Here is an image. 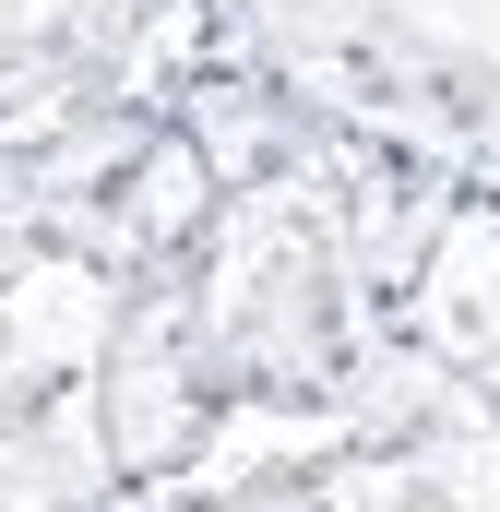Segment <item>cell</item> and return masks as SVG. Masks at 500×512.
Here are the masks:
<instances>
[{"mask_svg": "<svg viewBox=\"0 0 500 512\" xmlns=\"http://www.w3.org/2000/svg\"><path fill=\"white\" fill-rule=\"evenodd\" d=\"M239 48L322 120L500 191V0H227Z\"/></svg>", "mask_w": 500, "mask_h": 512, "instance_id": "3", "label": "cell"}, {"mask_svg": "<svg viewBox=\"0 0 500 512\" xmlns=\"http://www.w3.org/2000/svg\"><path fill=\"white\" fill-rule=\"evenodd\" d=\"M393 334H405V358H429L441 382L500 393V191L453 179L441 227L417 239L405 286H393Z\"/></svg>", "mask_w": 500, "mask_h": 512, "instance_id": "6", "label": "cell"}, {"mask_svg": "<svg viewBox=\"0 0 500 512\" xmlns=\"http://www.w3.org/2000/svg\"><path fill=\"white\" fill-rule=\"evenodd\" d=\"M120 310L131 274L0 191V512H108L120 477Z\"/></svg>", "mask_w": 500, "mask_h": 512, "instance_id": "4", "label": "cell"}, {"mask_svg": "<svg viewBox=\"0 0 500 512\" xmlns=\"http://www.w3.org/2000/svg\"><path fill=\"white\" fill-rule=\"evenodd\" d=\"M215 0H0V143L179 72Z\"/></svg>", "mask_w": 500, "mask_h": 512, "instance_id": "5", "label": "cell"}, {"mask_svg": "<svg viewBox=\"0 0 500 512\" xmlns=\"http://www.w3.org/2000/svg\"><path fill=\"white\" fill-rule=\"evenodd\" d=\"M108 512H500V393L393 358L322 417H239Z\"/></svg>", "mask_w": 500, "mask_h": 512, "instance_id": "2", "label": "cell"}, {"mask_svg": "<svg viewBox=\"0 0 500 512\" xmlns=\"http://www.w3.org/2000/svg\"><path fill=\"white\" fill-rule=\"evenodd\" d=\"M191 96L215 131V215L120 310L108 417H120L131 489L179 477L239 417H322V405L370 393L405 358L393 286L453 203V179L429 155L370 143V131L322 120L310 96H286L239 48L227 0L191 60Z\"/></svg>", "mask_w": 500, "mask_h": 512, "instance_id": "1", "label": "cell"}]
</instances>
